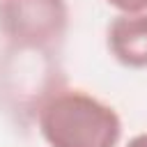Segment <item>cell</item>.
Instances as JSON below:
<instances>
[{"label":"cell","instance_id":"6da1fadb","mask_svg":"<svg viewBox=\"0 0 147 147\" xmlns=\"http://www.w3.org/2000/svg\"><path fill=\"white\" fill-rule=\"evenodd\" d=\"M37 126L48 147H117L122 119L85 90L57 87L37 106Z\"/></svg>","mask_w":147,"mask_h":147},{"label":"cell","instance_id":"7a4b0ae2","mask_svg":"<svg viewBox=\"0 0 147 147\" xmlns=\"http://www.w3.org/2000/svg\"><path fill=\"white\" fill-rule=\"evenodd\" d=\"M69 28L67 0H0V32L16 51H51Z\"/></svg>","mask_w":147,"mask_h":147},{"label":"cell","instance_id":"3957f363","mask_svg":"<svg viewBox=\"0 0 147 147\" xmlns=\"http://www.w3.org/2000/svg\"><path fill=\"white\" fill-rule=\"evenodd\" d=\"M110 55L129 69H147V11L119 14L106 32Z\"/></svg>","mask_w":147,"mask_h":147},{"label":"cell","instance_id":"277c9868","mask_svg":"<svg viewBox=\"0 0 147 147\" xmlns=\"http://www.w3.org/2000/svg\"><path fill=\"white\" fill-rule=\"evenodd\" d=\"M110 7L119 9V14H142L147 11V0H106Z\"/></svg>","mask_w":147,"mask_h":147},{"label":"cell","instance_id":"5b68a950","mask_svg":"<svg viewBox=\"0 0 147 147\" xmlns=\"http://www.w3.org/2000/svg\"><path fill=\"white\" fill-rule=\"evenodd\" d=\"M126 147H147V133H138V136H133V138L126 142Z\"/></svg>","mask_w":147,"mask_h":147}]
</instances>
